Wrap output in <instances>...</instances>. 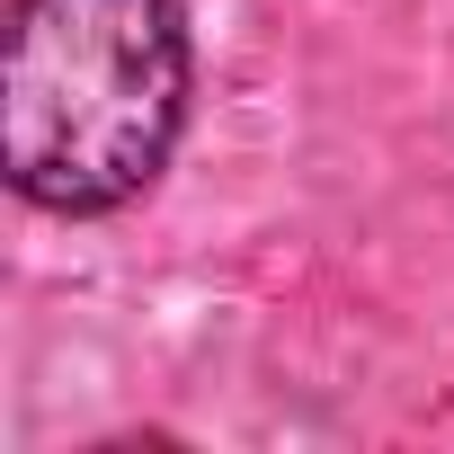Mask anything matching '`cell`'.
Returning <instances> with one entry per match:
<instances>
[{"label": "cell", "instance_id": "cell-1", "mask_svg": "<svg viewBox=\"0 0 454 454\" xmlns=\"http://www.w3.org/2000/svg\"><path fill=\"white\" fill-rule=\"evenodd\" d=\"M187 81L178 0H10L0 169L45 214H116L169 169Z\"/></svg>", "mask_w": 454, "mask_h": 454}]
</instances>
